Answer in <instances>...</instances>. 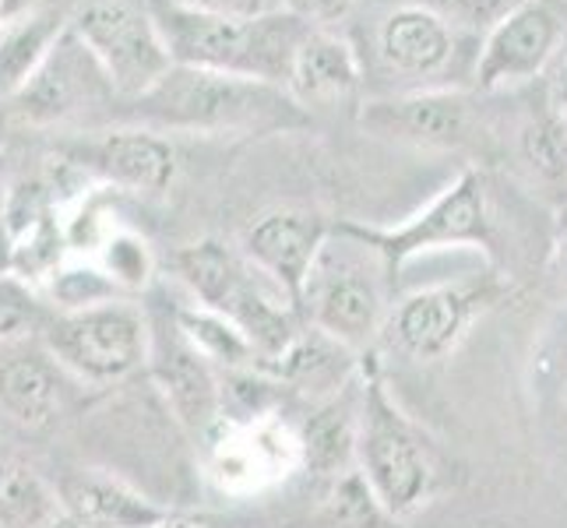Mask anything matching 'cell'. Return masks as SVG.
<instances>
[{"instance_id":"obj_10","label":"cell","mask_w":567,"mask_h":528,"mask_svg":"<svg viewBox=\"0 0 567 528\" xmlns=\"http://www.w3.org/2000/svg\"><path fill=\"white\" fill-rule=\"evenodd\" d=\"M567 32V0H522L497 25L480 50L476 85L497 92L539 77Z\"/></svg>"},{"instance_id":"obj_16","label":"cell","mask_w":567,"mask_h":528,"mask_svg":"<svg viewBox=\"0 0 567 528\" xmlns=\"http://www.w3.org/2000/svg\"><path fill=\"white\" fill-rule=\"evenodd\" d=\"M148 370L159 391L166 395V405L173 420L187 426L190 434H208L223 420V377L212 363H205L173 328L169 342L152 339Z\"/></svg>"},{"instance_id":"obj_30","label":"cell","mask_w":567,"mask_h":528,"mask_svg":"<svg viewBox=\"0 0 567 528\" xmlns=\"http://www.w3.org/2000/svg\"><path fill=\"white\" fill-rule=\"evenodd\" d=\"M357 0H286V11H292L310 29H336L346 22Z\"/></svg>"},{"instance_id":"obj_21","label":"cell","mask_w":567,"mask_h":528,"mask_svg":"<svg viewBox=\"0 0 567 528\" xmlns=\"http://www.w3.org/2000/svg\"><path fill=\"white\" fill-rule=\"evenodd\" d=\"M64 29L68 11L47 4V0L4 25V32H0V106H8L25 89V82L47 61V53Z\"/></svg>"},{"instance_id":"obj_35","label":"cell","mask_w":567,"mask_h":528,"mask_svg":"<svg viewBox=\"0 0 567 528\" xmlns=\"http://www.w3.org/2000/svg\"><path fill=\"white\" fill-rule=\"evenodd\" d=\"M43 0H0V11L8 14V22H14V18H22V14H29L32 8H39Z\"/></svg>"},{"instance_id":"obj_24","label":"cell","mask_w":567,"mask_h":528,"mask_svg":"<svg viewBox=\"0 0 567 528\" xmlns=\"http://www.w3.org/2000/svg\"><path fill=\"white\" fill-rule=\"evenodd\" d=\"M61 515L56 486L35 465L0 462V528H50Z\"/></svg>"},{"instance_id":"obj_34","label":"cell","mask_w":567,"mask_h":528,"mask_svg":"<svg viewBox=\"0 0 567 528\" xmlns=\"http://www.w3.org/2000/svg\"><path fill=\"white\" fill-rule=\"evenodd\" d=\"M155 528H219V518L202 511H169Z\"/></svg>"},{"instance_id":"obj_11","label":"cell","mask_w":567,"mask_h":528,"mask_svg":"<svg viewBox=\"0 0 567 528\" xmlns=\"http://www.w3.org/2000/svg\"><path fill=\"white\" fill-rule=\"evenodd\" d=\"M363 131L420 148H462L476 138V110L462 89H423L367 103Z\"/></svg>"},{"instance_id":"obj_23","label":"cell","mask_w":567,"mask_h":528,"mask_svg":"<svg viewBox=\"0 0 567 528\" xmlns=\"http://www.w3.org/2000/svg\"><path fill=\"white\" fill-rule=\"evenodd\" d=\"M173 268H177V279L187 286L194 303L223 314L229 297L247 279L250 261L240 250L226 247L223 240H198L173 253Z\"/></svg>"},{"instance_id":"obj_22","label":"cell","mask_w":567,"mask_h":528,"mask_svg":"<svg viewBox=\"0 0 567 528\" xmlns=\"http://www.w3.org/2000/svg\"><path fill=\"white\" fill-rule=\"evenodd\" d=\"M173 328H177V335L198 352L205 363L223 370V374H261L258 349H254L244 331L229 318H223L219 310H208L190 300L177 307Z\"/></svg>"},{"instance_id":"obj_17","label":"cell","mask_w":567,"mask_h":528,"mask_svg":"<svg viewBox=\"0 0 567 528\" xmlns=\"http://www.w3.org/2000/svg\"><path fill=\"white\" fill-rule=\"evenodd\" d=\"M363 82L360 56L336 29H307L289 61L286 92L300 110L339 106Z\"/></svg>"},{"instance_id":"obj_20","label":"cell","mask_w":567,"mask_h":528,"mask_svg":"<svg viewBox=\"0 0 567 528\" xmlns=\"http://www.w3.org/2000/svg\"><path fill=\"white\" fill-rule=\"evenodd\" d=\"M357 408H360V381H357V398L331 395L315 408V416L303 423L300 447H303V468H310L318 479L331 483L336 476L357 468Z\"/></svg>"},{"instance_id":"obj_1","label":"cell","mask_w":567,"mask_h":528,"mask_svg":"<svg viewBox=\"0 0 567 528\" xmlns=\"http://www.w3.org/2000/svg\"><path fill=\"white\" fill-rule=\"evenodd\" d=\"M148 4L169 64L240 74L279 89H286L289 61L310 29L286 8L240 22V18L198 11L181 0H148Z\"/></svg>"},{"instance_id":"obj_19","label":"cell","mask_w":567,"mask_h":528,"mask_svg":"<svg viewBox=\"0 0 567 528\" xmlns=\"http://www.w3.org/2000/svg\"><path fill=\"white\" fill-rule=\"evenodd\" d=\"M47 349L14 345L0 349V413L25 429H43L64 405V381Z\"/></svg>"},{"instance_id":"obj_37","label":"cell","mask_w":567,"mask_h":528,"mask_svg":"<svg viewBox=\"0 0 567 528\" xmlns=\"http://www.w3.org/2000/svg\"><path fill=\"white\" fill-rule=\"evenodd\" d=\"M4 25H8V14H4V11H0V32H4Z\"/></svg>"},{"instance_id":"obj_26","label":"cell","mask_w":567,"mask_h":528,"mask_svg":"<svg viewBox=\"0 0 567 528\" xmlns=\"http://www.w3.org/2000/svg\"><path fill=\"white\" fill-rule=\"evenodd\" d=\"M53 310L43 289L18 271H0V349L32 345L43 339Z\"/></svg>"},{"instance_id":"obj_9","label":"cell","mask_w":567,"mask_h":528,"mask_svg":"<svg viewBox=\"0 0 567 528\" xmlns=\"http://www.w3.org/2000/svg\"><path fill=\"white\" fill-rule=\"evenodd\" d=\"M205 476L233 497L271 490L303 468L300 434L271 413L223 416L205 434Z\"/></svg>"},{"instance_id":"obj_38","label":"cell","mask_w":567,"mask_h":528,"mask_svg":"<svg viewBox=\"0 0 567 528\" xmlns=\"http://www.w3.org/2000/svg\"><path fill=\"white\" fill-rule=\"evenodd\" d=\"M0 215H4V187H0Z\"/></svg>"},{"instance_id":"obj_28","label":"cell","mask_w":567,"mask_h":528,"mask_svg":"<svg viewBox=\"0 0 567 528\" xmlns=\"http://www.w3.org/2000/svg\"><path fill=\"white\" fill-rule=\"evenodd\" d=\"M53 314H71V310L100 307L110 300H127L113 289V282L100 271L92 258H64L50 276L39 282Z\"/></svg>"},{"instance_id":"obj_25","label":"cell","mask_w":567,"mask_h":528,"mask_svg":"<svg viewBox=\"0 0 567 528\" xmlns=\"http://www.w3.org/2000/svg\"><path fill=\"white\" fill-rule=\"evenodd\" d=\"M318 528H402L395 515L384 511V504L370 494V486L357 468L336 476L318 504L315 515Z\"/></svg>"},{"instance_id":"obj_15","label":"cell","mask_w":567,"mask_h":528,"mask_svg":"<svg viewBox=\"0 0 567 528\" xmlns=\"http://www.w3.org/2000/svg\"><path fill=\"white\" fill-rule=\"evenodd\" d=\"M56 497L74 528H155L169 515L166 504L106 468H71Z\"/></svg>"},{"instance_id":"obj_12","label":"cell","mask_w":567,"mask_h":528,"mask_svg":"<svg viewBox=\"0 0 567 528\" xmlns=\"http://www.w3.org/2000/svg\"><path fill=\"white\" fill-rule=\"evenodd\" d=\"M110 89L100 64L89 50L64 29L61 39L47 53V61L25 82V89L8 103L22 124H61L68 116L82 113L89 103L100 100V92ZM113 92V89H110Z\"/></svg>"},{"instance_id":"obj_6","label":"cell","mask_w":567,"mask_h":528,"mask_svg":"<svg viewBox=\"0 0 567 528\" xmlns=\"http://www.w3.org/2000/svg\"><path fill=\"white\" fill-rule=\"evenodd\" d=\"M68 32L124 100H142L173 68L148 0H74L68 8Z\"/></svg>"},{"instance_id":"obj_32","label":"cell","mask_w":567,"mask_h":528,"mask_svg":"<svg viewBox=\"0 0 567 528\" xmlns=\"http://www.w3.org/2000/svg\"><path fill=\"white\" fill-rule=\"evenodd\" d=\"M546 95H550V110L567 121V32L560 39V46L554 50L550 64H546Z\"/></svg>"},{"instance_id":"obj_36","label":"cell","mask_w":567,"mask_h":528,"mask_svg":"<svg viewBox=\"0 0 567 528\" xmlns=\"http://www.w3.org/2000/svg\"><path fill=\"white\" fill-rule=\"evenodd\" d=\"M560 261H564V271H567V219H564V232H560Z\"/></svg>"},{"instance_id":"obj_29","label":"cell","mask_w":567,"mask_h":528,"mask_svg":"<svg viewBox=\"0 0 567 528\" xmlns=\"http://www.w3.org/2000/svg\"><path fill=\"white\" fill-rule=\"evenodd\" d=\"M522 155L546 180H564L567 176V121L554 110L536 116L522 131Z\"/></svg>"},{"instance_id":"obj_7","label":"cell","mask_w":567,"mask_h":528,"mask_svg":"<svg viewBox=\"0 0 567 528\" xmlns=\"http://www.w3.org/2000/svg\"><path fill=\"white\" fill-rule=\"evenodd\" d=\"M507 297V286L497 276L465 279L447 286H430L409 292L391 303L381 335L399 356L413 363H441L465 342L486 310H494Z\"/></svg>"},{"instance_id":"obj_2","label":"cell","mask_w":567,"mask_h":528,"mask_svg":"<svg viewBox=\"0 0 567 528\" xmlns=\"http://www.w3.org/2000/svg\"><path fill=\"white\" fill-rule=\"evenodd\" d=\"M134 103L148 131L265 134L307 124V113L279 85L177 64Z\"/></svg>"},{"instance_id":"obj_8","label":"cell","mask_w":567,"mask_h":528,"mask_svg":"<svg viewBox=\"0 0 567 528\" xmlns=\"http://www.w3.org/2000/svg\"><path fill=\"white\" fill-rule=\"evenodd\" d=\"M353 229L370 247H378V253L391 268V276H399L402 265H409L416 253L426 250H444V247H476L486 253L494 250V219H491V201H486V180L480 169H462L458 180L452 187H444L413 219L391 229L353 222Z\"/></svg>"},{"instance_id":"obj_4","label":"cell","mask_w":567,"mask_h":528,"mask_svg":"<svg viewBox=\"0 0 567 528\" xmlns=\"http://www.w3.org/2000/svg\"><path fill=\"white\" fill-rule=\"evenodd\" d=\"M357 473L399 521L423 511L441 486L437 444L391 398L374 363H360Z\"/></svg>"},{"instance_id":"obj_3","label":"cell","mask_w":567,"mask_h":528,"mask_svg":"<svg viewBox=\"0 0 567 528\" xmlns=\"http://www.w3.org/2000/svg\"><path fill=\"white\" fill-rule=\"evenodd\" d=\"M391 282L395 276L378 247H370L353 222H339L310 265L297 307L307 314V328L349 352H363L381 339L391 310Z\"/></svg>"},{"instance_id":"obj_14","label":"cell","mask_w":567,"mask_h":528,"mask_svg":"<svg viewBox=\"0 0 567 528\" xmlns=\"http://www.w3.org/2000/svg\"><path fill=\"white\" fill-rule=\"evenodd\" d=\"M78 163L100 176L103 187L138 194V198L166 194L169 184L177 180V152L159 131L148 127L106 131L82 148Z\"/></svg>"},{"instance_id":"obj_27","label":"cell","mask_w":567,"mask_h":528,"mask_svg":"<svg viewBox=\"0 0 567 528\" xmlns=\"http://www.w3.org/2000/svg\"><path fill=\"white\" fill-rule=\"evenodd\" d=\"M92 261L100 265V271L113 282V289L127 300L134 297V292L148 289L155 279V268H159L155 265L152 244L142 237V232L124 229V226L106 232V240L95 247Z\"/></svg>"},{"instance_id":"obj_33","label":"cell","mask_w":567,"mask_h":528,"mask_svg":"<svg viewBox=\"0 0 567 528\" xmlns=\"http://www.w3.org/2000/svg\"><path fill=\"white\" fill-rule=\"evenodd\" d=\"M181 4H190L208 14H223V18H240V22L244 18H258V14H268L279 8L276 0H181Z\"/></svg>"},{"instance_id":"obj_18","label":"cell","mask_w":567,"mask_h":528,"mask_svg":"<svg viewBox=\"0 0 567 528\" xmlns=\"http://www.w3.org/2000/svg\"><path fill=\"white\" fill-rule=\"evenodd\" d=\"M378 53L388 71L405 77H434L455 56V25L434 8H395L378 32Z\"/></svg>"},{"instance_id":"obj_13","label":"cell","mask_w":567,"mask_h":528,"mask_svg":"<svg viewBox=\"0 0 567 528\" xmlns=\"http://www.w3.org/2000/svg\"><path fill=\"white\" fill-rule=\"evenodd\" d=\"M328 232L331 226L318 211L292 208V205L271 208L247 226L240 253L265 279H271L282 292L297 300L310 265H315L321 244L328 240Z\"/></svg>"},{"instance_id":"obj_5","label":"cell","mask_w":567,"mask_h":528,"mask_svg":"<svg viewBox=\"0 0 567 528\" xmlns=\"http://www.w3.org/2000/svg\"><path fill=\"white\" fill-rule=\"evenodd\" d=\"M39 342L64 377L85 387H113L148 370L152 324L138 303L110 300L53 314Z\"/></svg>"},{"instance_id":"obj_31","label":"cell","mask_w":567,"mask_h":528,"mask_svg":"<svg viewBox=\"0 0 567 528\" xmlns=\"http://www.w3.org/2000/svg\"><path fill=\"white\" fill-rule=\"evenodd\" d=\"M522 0H441L447 22H501V18L518 8Z\"/></svg>"}]
</instances>
